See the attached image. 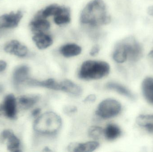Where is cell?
<instances>
[{"label":"cell","instance_id":"6da1fadb","mask_svg":"<svg viewBox=\"0 0 153 152\" xmlns=\"http://www.w3.org/2000/svg\"><path fill=\"white\" fill-rule=\"evenodd\" d=\"M111 20L107 8L102 0H93L82 11L80 21L93 27L108 24Z\"/></svg>","mask_w":153,"mask_h":152},{"label":"cell","instance_id":"7a4b0ae2","mask_svg":"<svg viewBox=\"0 0 153 152\" xmlns=\"http://www.w3.org/2000/svg\"><path fill=\"white\" fill-rule=\"evenodd\" d=\"M62 126L60 116L53 112H48L37 117L33 126L38 134L44 135H53L57 134Z\"/></svg>","mask_w":153,"mask_h":152},{"label":"cell","instance_id":"3957f363","mask_svg":"<svg viewBox=\"0 0 153 152\" xmlns=\"http://www.w3.org/2000/svg\"><path fill=\"white\" fill-rule=\"evenodd\" d=\"M109 71V65L107 62L88 60L82 64L78 76L79 78L84 80L99 79L108 76Z\"/></svg>","mask_w":153,"mask_h":152},{"label":"cell","instance_id":"277c9868","mask_svg":"<svg viewBox=\"0 0 153 152\" xmlns=\"http://www.w3.org/2000/svg\"><path fill=\"white\" fill-rule=\"evenodd\" d=\"M121 109V104L117 101L113 99H106L99 104L96 114L102 118L107 119L117 116Z\"/></svg>","mask_w":153,"mask_h":152},{"label":"cell","instance_id":"5b68a950","mask_svg":"<svg viewBox=\"0 0 153 152\" xmlns=\"http://www.w3.org/2000/svg\"><path fill=\"white\" fill-rule=\"evenodd\" d=\"M124 41L127 50L128 59L133 62L139 60L143 55L142 45L134 37H127Z\"/></svg>","mask_w":153,"mask_h":152},{"label":"cell","instance_id":"8992f818","mask_svg":"<svg viewBox=\"0 0 153 152\" xmlns=\"http://www.w3.org/2000/svg\"><path fill=\"white\" fill-rule=\"evenodd\" d=\"M21 10L11 12L0 16V29H11L19 26L22 17Z\"/></svg>","mask_w":153,"mask_h":152},{"label":"cell","instance_id":"52a82bcc","mask_svg":"<svg viewBox=\"0 0 153 152\" xmlns=\"http://www.w3.org/2000/svg\"><path fill=\"white\" fill-rule=\"evenodd\" d=\"M17 113V100L13 94L8 95L0 105V115L3 114L7 117L13 119Z\"/></svg>","mask_w":153,"mask_h":152},{"label":"cell","instance_id":"ba28073f","mask_svg":"<svg viewBox=\"0 0 153 152\" xmlns=\"http://www.w3.org/2000/svg\"><path fill=\"white\" fill-rule=\"evenodd\" d=\"M4 51L20 58H23L27 55V47L17 40H11L7 42L4 47Z\"/></svg>","mask_w":153,"mask_h":152},{"label":"cell","instance_id":"9c48e42d","mask_svg":"<svg viewBox=\"0 0 153 152\" xmlns=\"http://www.w3.org/2000/svg\"><path fill=\"white\" fill-rule=\"evenodd\" d=\"M30 27L33 34L46 32L50 27V24L46 18L38 12L29 24Z\"/></svg>","mask_w":153,"mask_h":152},{"label":"cell","instance_id":"30bf717a","mask_svg":"<svg viewBox=\"0 0 153 152\" xmlns=\"http://www.w3.org/2000/svg\"><path fill=\"white\" fill-rule=\"evenodd\" d=\"M99 146V143L94 141L84 143L73 142L68 145L67 149L70 152H90L95 151Z\"/></svg>","mask_w":153,"mask_h":152},{"label":"cell","instance_id":"8fae6325","mask_svg":"<svg viewBox=\"0 0 153 152\" xmlns=\"http://www.w3.org/2000/svg\"><path fill=\"white\" fill-rule=\"evenodd\" d=\"M32 39L37 47L40 50L46 49L52 45L53 43L52 36L46 32L34 34Z\"/></svg>","mask_w":153,"mask_h":152},{"label":"cell","instance_id":"7c38bea8","mask_svg":"<svg viewBox=\"0 0 153 152\" xmlns=\"http://www.w3.org/2000/svg\"><path fill=\"white\" fill-rule=\"evenodd\" d=\"M29 73V68L26 65H22L16 68L13 75L14 84L19 85L27 80Z\"/></svg>","mask_w":153,"mask_h":152},{"label":"cell","instance_id":"4fadbf2b","mask_svg":"<svg viewBox=\"0 0 153 152\" xmlns=\"http://www.w3.org/2000/svg\"><path fill=\"white\" fill-rule=\"evenodd\" d=\"M113 58L118 63H123L127 59V50L124 40L116 46L113 53Z\"/></svg>","mask_w":153,"mask_h":152},{"label":"cell","instance_id":"5bb4252c","mask_svg":"<svg viewBox=\"0 0 153 152\" xmlns=\"http://www.w3.org/2000/svg\"><path fill=\"white\" fill-rule=\"evenodd\" d=\"M28 84L35 86L46 87L56 91H61L60 83H58L53 79H49L44 81H38L34 79H28Z\"/></svg>","mask_w":153,"mask_h":152},{"label":"cell","instance_id":"9a60e30c","mask_svg":"<svg viewBox=\"0 0 153 152\" xmlns=\"http://www.w3.org/2000/svg\"><path fill=\"white\" fill-rule=\"evenodd\" d=\"M61 91H63L75 96H79L82 93L80 86L69 79H65L60 83Z\"/></svg>","mask_w":153,"mask_h":152},{"label":"cell","instance_id":"2e32d148","mask_svg":"<svg viewBox=\"0 0 153 152\" xmlns=\"http://www.w3.org/2000/svg\"><path fill=\"white\" fill-rule=\"evenodd\" d=\"M60 51L63 56L69 58L80 54L82 52V48L76 44L69 43L62 46Z\"/></svg>","mask_w":153,"mask_h":152},{"label":"cell","instance_id":"e0dca14e","mask_svg":"<svg viewBox=\"0 0 153 152\" xmlns=\"http://www.w3.org/2000/svg\"><path fill=\"white\" fill-rule=\"evenodd\" d=\"M143 94L146 101L153 105V78H146L142 84Z\"/></svg>","mask_w":153,"mask_h":152},{"label":"cell","instance_id":"ac0fdd59","mask_svg":"<svg viewBox=\"0 0 153 152\" xmlns=\"http://www.w3.org/2000/svg\"><path fill=\"white\" fill-rule=\"evenodd\" d=\"M38 95H22L18 99L20 106L24 109H28L33 107L39 101Z\"/></svg>","mask_w":153,"mask_h":152},{"label":"cell","instance_id":"d6986e66","mask_svg":"<svg viewBox=\"0 0 153 152\" xmlns=\"http://www.w3.org/2000/svg\"><path fill=\"white\" fill-rule=\"evenodd\" d=\"M103 134L108 141H113L121 134V130L119 127L114 124H109L103 130Z\"/></svg>","mask_w":153,"mask_h":152},{"label":"cell","instance_id":"ffe728a7","mask_svg":"<svg viewBox=\"0 0 153 152\" xmlns=\"http://www.w3.org/2000/svg\"><path fill=\"white\" fill-rule=\"evenodd\" d=\"M65 8L66 7L59 6L57 4H51L39 12L42 17L47 18L50 16H55L60 14L64 11Z\"/></svg>","mask_w":153,"mask_h":152},{"label":"cell","instance_id":"44dd1931","mask_svg":"<svg viewBox=\"0 0 153 152\" xmlns=\"http://www.w3.org/2000/svg\"><path fill=\"white\" fill-rule=\"evenodd\" d=\"M106 87L108 89L116 91L120 94L126 96L131 99H134V96L132 93L126 87L121 85L114 82H110L106 85Z\"/></svg>","mask_w":153,"mask_h":152},{"label":"cell","instance_id":"7402d4cb","mask_svg":"<svg viewBox=\"0 0 153 152\" xmlns=\"http://www.w3.org/2000/svg\"><path fill=\"white\" fill-rule=\"evenodd\" d=\"M136 122L140 126L146 128L149 132L153 133V115H140L137 118Z\"/></svg>","mask_w":153,"mask_h":152},{"label":"cell","instance_id":"603a6c76","mask_svg":"<svg viewBox=\"0 0 153 152\" xmlns=\"http://www.w3.org/2000/svg\"><path fill=\"white\" fill-rule=\"evenodd\" d=\"M6 141H7V149L10 151H21L20 150V142L19 140L13 132L8 137Z\"/></svg>","mask_w":153,"mask_h":152},{"label":"cell","instance_id":"cb8c5ba5","mask_svg":"<svg viewBox=\"0 0 153 152\" xmlns=\"http://www.w3.org/2000/svg\"><path fill=\"white\" fill-rule=\"evenodd\" d=\"M55 23L58 25H64L69 23L71 21L70 9L66 7L62 13L54 16Z\"/></svg>","mask_w":153,"mask_h":152},{"label":"cell","instance_id":"d4e9b609","mask_svg":"<svg viewBox=\"0 0 153 152\" xmlns=\"http://www.w3.org/2000/svg\"><path fill=\"white\" fill-rule=\"evenodd\" d=\"M89 137L94 140H98L103 134V130L100 127L93 126L91 127L88 131Z\"/></svg>","mask_w":153,"mask_h":152},{"label":"cell","instance_id":"484cf974","mask_svg":"<svg viewBox=\"0 0 153 152\" xmlns=\"http://www.w3.org/2000/svg\"><path fill=\"white\" fill-rule=\"evenodd\" d=\"M12 132L10 130H4L0 134V143H4Z\"/></svg>","mask_w":153,"mask_h":152},{"label":"cell","instance_id":"4316f807","mask_svg":"<svg viewBox=\"0 0 153 152\" xmlns=\"http://www.w3.org/2000/svg\"><path fill=\"white\" fill-rule=\"evenodd\" d=\"M63 110L65 114L71 115L77 111V108L74 106H67L64 108Z\"/></svg>","mask_w":153,"mask_h":152},{"label":"cell","instance_id":"83f0119b","mask_svg":"<svg viewBox=\"0 0 153 152\" xmlns=\"http://www.w3.org/2000/svg\"><path fill=\"white\" fill-rule=\"evenodd\" d=\"M100 48L98 45H95L91 49L90 51V55L92 56H94L97 55L100 51Z\"/></svg>","mask_w":153,"mask_h":152},{"label":"cell","instance_id":"f1b7e54d","mask_svg":"<svg viewBox=\"0 0 153 152\" xmlns=\"http://www.w3.org/2000/svg\"><path fill=\"white\" fill-rule=\"evenodd\" d=\"M96 100V96L95 95L91 94L87 96L84 100L85 103H91L95 101Z\"/></svg>","mask_w":153,"mask_h":152},{"label":"cell","instance_id":"f546056e","mask_svg":"<svg viewBox=\"0 0 153 152\" xmlns=\"http://www.w3.org/2000/svg\"><path fill=\"white\" fill-rule=\"evenodd\" d=\"M41 111V109L39 108H36V109L33 110V111L32 112V113H31L32 116L34 117H37L40 114Z\"/></svg>","mask_w":153,"mask_h":152},{"label":"cell","instance_id":"4dcf8cb0","mask_svg":"<svg viewBox=\"0 0 153 152\" xmlns=\"http://www.w3.org/2000/svg\"><path fill=\"white\" fill-rule=\"evenodd\" d=\"M7 63L4 61L0 60V72H2L6 69Z\"/></svg>","mask_w":153,"mask_h":152},{"label":"cell","instance_id":"1f68e13d","mask_svg":"<svg viewBox=\"0 0 153 152\" xmlns=\"http://www.w3.org/2000/svg\"><path fill=\"white\" fill-rule=\"evenodd\" d=\"M147 12L149 15L153 17V4L147 8Z\"/></svg>","mask_w":153,"mask_h":152},{"label":"cell","instance_id":"d6a6232c","mask_svg":"<svg viewBox=\"0 0 153 152\" xmlns=\"http://www.w3.org/2000/svg\"><path fill=\"white\" fill-rule=\"evenodd\" d=\"M148 56H149L150 59H153V49L149 53V54H148Z\"/></svg>","mask_w":153,"mask_h":152},{"label":"cell","instance_id":"836d02e7","mask_svg":"<svg viewBox=\"0 0 153 152\" xmlns=\"http://www.w3.org/2000/svg\"><path fill=\"white\" fill-rule=\"evenodd\" d=\"M2 29H0V34H1V31Z\"/></svg>","mask_w":153,"mask_h":152}]
</instances>
